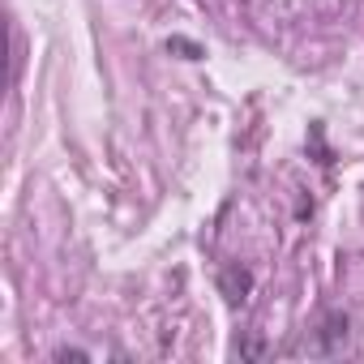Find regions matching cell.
I'll list each match as a JSON object with an SVG mask.
<instances>
[{
  "label": "cell",
  "mask_w": 364,
  "mask_h": 364,
  "mask_svg": "<svg viewBox=\"0 0 364 364\" xmlns=\"http://www.w3.org/2000/svg\"><path fill=\"white\" fill-rule=\"evenodd\" d=\"M219 291H223V300L236 309V304L249 300V291H253V274H249L240 262H228V266H219Z\"/></svg>",
  "instance_id": "obj_1"
},
{
  "label": "cell",
  "mask_w": 364,
  "mask_h": 364,
  "mask_svg": "<svg viewBox=\"0 0 364 364\" xmlns=\"http://www.w3.org/2000/svg\"><path fill=\"white\" fill-rule=\"evenodd\" d=\"M326 343L317 347V351H338L343 343H347V313H326V321H321V330H317Z\"/></svg>",
  "instance_id": "obj_2"
},
{
  "label": "cell",
  "mask_w": 364,
  "mask_h": 364,
  "mask_svg": "<svg viewBox=\"0 0 364 364\" xmlns=\"http://www.w3.org/2000/svg\"><path fill=\"white\" fill-rule=\"evenodd\" d=\"M163 48H167V52H176L180 60H202V56H206V48H202V43H193V39H185V35H171Z\"/></svg>",
  "instance_id": "obj_3"
},
{
  "label": "cell",
  "mask_w": 364,
  "mask_h": 364,
  "mask_svg": "<svg viewBox=\"0 0 364 364\" xmlns=\"http://www.w3.org/2000/svg\"><path fill=\"white\" fill-rule=\"evenodd\" d=\"M56 360H90V355H86V351H77V347H60V351H56Z\"/></svg>",
  "instance_id": "obj_4"
}]
</instances>
